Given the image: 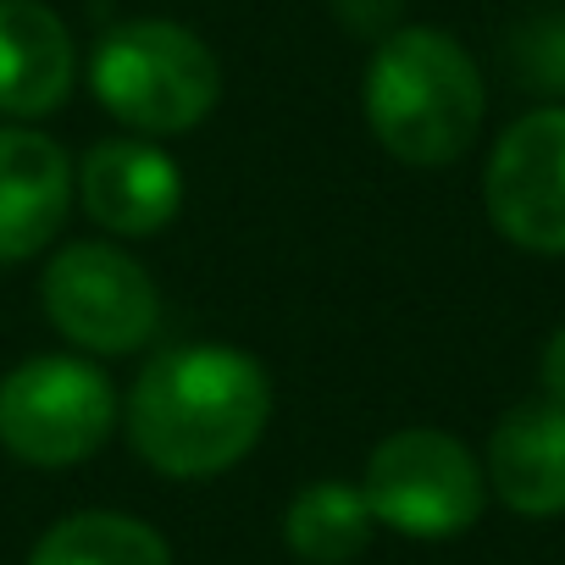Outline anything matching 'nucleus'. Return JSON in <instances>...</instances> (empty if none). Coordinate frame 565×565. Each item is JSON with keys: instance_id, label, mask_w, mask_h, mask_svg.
<instances>
[{"instance_id": "obj_5", "label": "nucleus", "mask_w": 565, "mask_h": 565, "mask_svg": "<svg viewBox=\"0 0 565 565\" xmlns=\"http://www.w3.org/2000/svg\"><path fill=\"white\" fill-rule=\"evenodd\" d=\"M361 493L377 515V526H394L399 537H460L477 526L488 504L482 460L444 427H399L366 455Z\"/></svg>"}, {"instance_id": "obj_11", "label": "nucleus", "mask_w": 565, "mask_h": 565, "mask_svg": "<svg viewBox=\"0 0 565 565\" xmlns=\"http://www.w3.org/2000/svg\"><path fill=\"white\" fill-rule=\"evenodd\" d=\"M78 45L45 0H0V117L34 122L73 100Z\"/></svg>"}, {"instance_id": "obj_12", "label": "nucleus", "mask_w": 565, "mask_h": 565, "mask_svg": "<svg viewBox=\"0 0 565 565\" xmlns=\"http://www.w3.org/2000/svg\"><path fill=\"white\" fill-rule=\"evenodd\" d=\"M372 532L377 515L361 482H339V477L306 482L282 510V543L300 565H350L372 548Z\"/></svg>"}, {"instance_id": "obj_2", "label": "nucleus", "mask_w": 565, "mask_h": 565, "mask_svg": "<svg viewBox=\"0 0 565 565\" xmlns=\"http://www.w3.org/2000/svg\"><path fill=\"white\" fill-rule=\"evenodd\" d=\"M372 139L405 167L460 161L488 117V89L477 56L449 29H394L377 40L361 84Z\"/></svg>"}, {"instance_id": "obj_13", "label": "nucleus", "mask_w": 565, "mask_h": 565, "mask_svg": "<svg viewBox=\"0 0 565 565\" xmlns=\"http://www.w3.org/2000/svg\"><path fill=\"white\" fill-rule=\"evenodd\" d=\"M29 565H172L167 537L122 510L62 515L29 554Z\"/></svg>"}, {"instance_id": "obj_16", "label": "nucleus", "mask_w": 565, "mask_h": 565, "mask_svg": "<svg viewBox=\"0 0 565 565\" xmlns=\"http://www.w3.org/2000/svg\"><path fill=\"white\" fill-rule=\"evenodd\" d=\"M554 78H565V18L554 23Z\"/></svg>"}, {"instance_id": "obj_14", "label": "nucleus", "mask_w": 565, "mask_h": 565, "mask_svg": "<svg viewBox=\"0 0 565 565\" xmlns=\"http://www.w3.org/2000/svg\"><path fill=\"white\" fill-rule=\"evenodd\" d=\"M399 7L405 0H333V12H339V23L350 29V34H361V40H383V34H394L399 29Z\"/></svg>"}, {"instance_id": "obj_6", "label": "nucleus", "mask_w": 565, "mask_h": 565, "mask_svg": "<svg viewBox=\"0 0 565 565\" xmlns=\"http://www.w3.org/2000/svg\"><path fill=\"white\" fill-rule=\"evenodd\" d=\"M40 306L51 328L84 355H134L161 328V289L122 244L78 238L40 271Z\"/></svg>"}, {"instance_id": "obj_8", "label": "nucleus", "mask_w": 565, "mask_h": 565, "mask_svg": "<svg viewBox=\"0 0 565 565\" xmlns=\"http://www.w3.org/2000/svg\"><path fill=\"white\" fill-rule=\"evenodd\" d=\"M73 194L84 200L89 222L117 238H150L178 222L183 211V167L139 134H117L84 150L73 167Z\"/></svg>"}, {"instance_id": "obj_15", "label": "nucleus", "mask_w": 565, "mask_h": 565, "mask_svg": "<svg viewBox=\"0 0 565 565\" xmlns=\"http://www.w3.org/2000/svg\"><path fill=\"white\" fill-rule=\"evenodd\" d=\"M537 383H543V399H554V405L565 411V328L548 333L543 361H537Z\"/></svg>"}, {"instance_id": "obj_4", "label": "nucleus", "mask_w": 565, "mask_h": 565, "mask_svg": "<svg viewBox=\"0 0 565 565\" xmlns=\"http://www.w3.org/2000/svg\"><path fill=\"white\" fill-rule=\"evenodd\" d=\"M117 416V383L84 355H29L0 377V449L40 471L100 455Z\"/></svg>"}, {"instance_id": "obj_10", "label": "nucleus", "mask_w": 565, "mask_h": 565, "mask_svg": "<svg viewBox=\"0 0 565 565\" xmlns=\"http://www.w3.org/2000/svg\"><path fill=\"white\" fill-rule=\"evenodd\" d=\"M482 477L488 493L526 521L565 515V411L543 394L510 405L488 433Z\"/></svg>"}, {"instance_id": "obj_7", "label": "nucleus", "mask_w": 565, "mask_h": 565, "mask_svg": "<svg viewBox=\"0 0 565 565\" xmlns=\"http://www.w3.org/2000/svg\"><path fill=\"white\" fill-rule=\"evenodd\" d=\"M482 211L515 249L565 255V106H537L493 139Z\"/></svg>"}, {"instance_id": "obj_1", "label": "nucleus", "mask_w": 565, "mask_h": 565, "mask_svg": "<svg viewBox=\"0 0 565 565\" xmlns=\"http://www.w3.org/2000/svg\"><path fill=\"white\" fill-rule=\"evenodd\" d=\"M271 422V377L238 344H172L128 388V444L172 482L233 471Z\"/></svg>"}, {"instance_id": "obj_3", "label": "nucleus", "mask_w": 565, "mask_h": 565, "mask_svg": "<svg viewBox=\"0 0 565 565\" xmlns=\"http://www.w3.org/2000/svg\"><path fill=\"white\" fill-rule=\"evenodd\" d=\"M89 89L128 134L178 139L216 111L222 62L194 29L172 18H134L106 29L89 51Z\"/></svg>"}, {"instance_id": "obj_9", "label": "nucleus", "mask_w": 565, "mask_h": 565, "mask_svg": "<svg viewBox=\"0 0 565 565\" xmlns=\"http://www.w3.org/2000/svg\"><path fill=\"white\" fill-rule=\"evenodd\" d=\"M73 200V156L29 122H0V266L34 260L67 227Z\"/></svg>"}]
</instances>
